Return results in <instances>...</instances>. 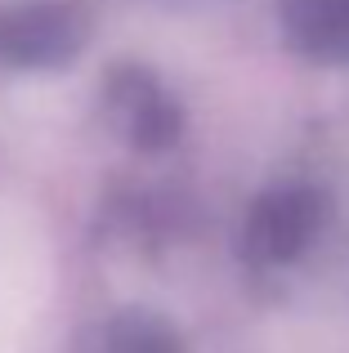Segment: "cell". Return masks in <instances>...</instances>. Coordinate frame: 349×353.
Instances as JSON below:
<instances>
[{
	"mask_svg": "<svg viewBox=\"0 0 349 353\" xmlns=\"http://www.w3.org/2000/svg\"><path fill=\"white\" fill-rule=\"evenodd\" d=\"M323 197L305 188H287V192H273L260 210H255V224H251V246L260 250V259L269 264H287L296 259L309 241L318 237L323 228Z\"/></svg>",
	"mask_w": 349,
	"mask_h": 353,
	"instance_id": "6da1fadb",
	"label": "cell"
},
{
	"mask_svg": "<svg viewBox=\"0 0 349 353\" xmlns=\"http://www.w3.org/2000/svg\"><path fill=\"white\" fill-rule=\"evenodd\" d=\"M99 353H179V345L152 322H112L99 340Z\"/></svg>",
	"mask_w": 349,
	"mask_h": 353,
	"instance_id": "3957f363",
	"label": "cell"
},
{
	"mask_svg": "<svg viewBox=\"0 0 349 353\" xmlns=\"http://www.w3.org/2000/svg\"><path fill=\"white\" fill-rule=\"evenodd\" d=\"M287 32L318 63H349V0H287Z\"/></svg>",
	"mask_w": 349,
	"mask_h": 353,
	"instance_id": "7a4b0ae2",
	"label": "cell"
}]
</instances>
